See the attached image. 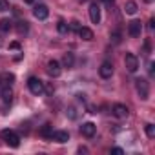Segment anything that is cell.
Here are the masks:
<instances>
[{"instance_id": "1f68e13d", "label": "cell", "mask_w": 155, "mask_h": 155, "mask_svg": "<svg viewBox=\"0 0 155 155\" xmlns=\"http://www.w3.org/2000/svg\"><path fill=\"white\" fill-rule=\"evenodd\" d=\"M24 2H26V4H33V2H35V0H24Z\"/></svg>"}, {"instance_id": "ba28073f", "label": "cell", "mask_w": 155, "mask_h": 155, "mask_svg": "<svg viewBox=\"0 0 155 155\" xmlns=\"http://www.w3.org/2000/svg\"><path fill=\"white\" fill-rule=\"evenodd\" d=\"M99 75L102 77V79H110V77L113 75V64L111 62H102L101 64V68H99Z\"/></svg>"}, {"instance_id": "7402d4cb", "label": "cell", "mask_w": 155, "mask_h": 155, "mask_svg": "<svg viewBox=\"0 0 155 155\" xmlns=\"http://www.w3.org/2000/svg\"><path fill=\"white\" fill-rule=\"evenodd\" d=\"M144 130H146V135H148L150 139H153V137H155V126H153V124H146V126H144Z\"/></svg>"}, {"instance_id": "cb8c5ba5", "label": "cell", "mask_w": 155, "mask_h": 155, "mask_svg": "<svg viewBox=\"0 0 155 155\" xmlns=\"http://www.w3.org/2000/svg\"><path fill=\"white\" fill-rule=\"evenodd\" d=\"M9 9V2L8 0H0V11H8Z\"/></svg>"}, {"instance_id": "52a82bcc", "label": "cell", "mask_w": 155, "mask_h": 155, "mask_svg": "<svg viewBox=\"0 0 155 155\" xmlns=\"http://www.w3.org/2000/svg\"><path fill=\"white\" fill-rule=\"evenodd\" d=\"M33 15H35V18H38V20H46V18L49 17V9H48V6H44V4H38V6H35Z\"/></svg>"}, {"instance_id": "4316f807", "label": "cell", "mask_w": 155, "mask_h": 155, "mask_svg": "<svg viewBox=\"0 0 155 155\" xmlns=\"http://www.w3.org/2000/svg\"><path fill=\"white\" fill-rule=\"evenodd\" d=\"M68 115H69V119H75V117H77V113H75V108H69V110H68Z\"/></svg>"}, {"instance_id": "7c38bea8", "label": "cell", "mask_w": 155, "mask_h": 155, "mask_svg": "<svg viewBox=\"0 0 155 155\" xmlns=\"http://www.w3.org/2000/svg\"><path fill=\"white\" fill-rule=\"evenodd\" d=\"M128 108L124 106V104H113V115L115 117H119V119H126L128 117Z\"/></svg>"}, {"instance_id": "277c9868", "label": "cell", "mask_w": 155, "mask_h": 155, "mask_svg": "<svg viewBox=\"0 0 155 155\" xmlns=\"http://www.w3.org/2000/svg\"><path fill=\"white\" fill-rule=\"evenodd\" d=\"M124 64H126L128 71H131V73H135V71L139 69V58H137L133 53H126V57H124Z\"/></svg>"}, {"instance_id": "e0dca14e", "label": "cell", "mask_w": 155, "mask_h": 155, "mask_svg": "<svg viewBox=\"0 0 155 155\" xmlns=\"http://www.w3.org/2000/svg\"><path fill=\"white\" fill-rule=\"evenodd\" d=\"M40 135H42L44 139H51V135H53V126H51V124H44V126L40 128Z\"/></svg>"}, {"instance_id": "f1b7e54d", "label": "cell", "mask_w": 155, "mask_h": 155, "mask_svg": "<svg viewBox=\"0 0 155 155\" xmlns=\"http://www.w3.org/2000/svg\"><path fill=\"white\" fill-rule=\"evenodd\" d=\"M111 153H119V155H120V153H124V151H122L120 148H111Z\"/></svg>"}, {"instance_id": "ffe728a7", "label": "cell", "mask_w": 155, "mask_h": 155, "mask_svg": "<svg viewBox=\"0 0 155 155\" xmlns=\"http://www.w3.org/2000/svg\"><path fill=\"white\" fill-rule=\"evenodd\" d=\"M57 29H58V33H60V35H68V33H69V26H68L64 20H58Z\"/></svg>"}, {"instance_id": "484cf974", "label": "cell", "mask_w": 155, "mask_h": 155, "mask_svg": "<svg viewBox=\"0 0 155 155\" xmlns=\"http://www.w3.org/2000/svg\"><path fill=\"white\" fill-rule=\"evenodd\" d=\"M79 28H81V22L79 20H73L71 26H69V29H75V31H79Z\"/></svg>"}, {"instance_id": "603a6c76", "label": "cell", "mask_w": 155, "mask_h": 155, "mask_svg": "<svg viewBox=\"0 0 155 155\" xmlns=\"http://www.w3.org/2000/svg\"><path fill=\"white\" fill-rule=\"evenodd\" d=\"M110 38H111V40H113L115 44H119V42H120V33H119V31H113Z\"/></svg>"}, {"instance_id": "d4e9b609", "label": "cell", "mask_w": 155, "mask_h": 155, "mask_svg": "<svg viewBox=\"0 0 155 155\" xmlns=\"http://www.w3.org/2000/svg\"><path fill=\"white\" fill-rule=\"evenodd\" d=\"M150 49H151V42L146 38L144 40V55H150Z\"/></svg>"}, {"instance_id": "5b68a950", "label": "cell", "mask_w": 155, "mask_h": 155, "mask_svg": "<svg viewBox=\"0 0 155 155\" xmlns=\"http://www.w3.org/2000/svg\"><path fill=\"white\" fill-rule=\"evenodd\" d=\"M140 31H142V22L140 20H131L128 24V35L130 37L137 38V37H140Z\"/></svg>"}, {"instance_id": "9c48e42d", "label": "cell", "mask_w": 155, "mask_h": 155, "mask_svg": "<svg viewBox=\"0 0 155 155\" xmlns=\"http://www.w3.org/2000/svg\"><path fill=\"white\" fill-rule=\"evenodd\" d=\"M90 18H91L93 24H99L101 22V8H99L97 2H91L90 4Z\"/></svg>"}, {"instance_id": "d6a6232c", "label": "cell", "mask_w": 155, "mask_h": 155, "mask_svg": "<svg viewBox=\"0 0 155 155\" xmlns=\"http://www.w3.org/2000/svg\"><path fill=\"white\" fill-rule=\"evenodd\" d=\"M146 2H148V4H151V2H153V0H146Z\"/></svg>"}, {"instance_id": "4fadbf2b", "label": "cell", "mask_w": 155, "mask_h": 155, "mask_svg": "<svg viewBox=\"0 0 155 155\" xmlns=\"http://www.w3.org/2000/svg\"><path fill=\"white\" fill-rule=\"evenodd\" d=\"M77 33H79V37H81L82 40H88V42L95 38V35H93V31H91L90 28H84V26H81V28H79V31H77Z\"/></svg>"}, {"instance_id": "4dcf8cb0", "label": "cell", "mask_w": 155, "mask_h": 155, "mask_svg": "<svg viewBox=\"0 0 155 155\" xmlns=\"http://www.w3.org/2000/svg\"><path fill=\"white\" fill-rule=\"evenodd\" d=\"M153 24H155V22H153V18H151V20L148 22V28H150V29H153Z\"/></svg>"}, {"instance_id": "3957f363", "label": "cell", "mask_w": 155, "mask_h": 155, "mask_svg": "<svg viewBox=\"0 0 155 155\" xmlns=\"http://www.w3.org/2000/svg\"><path fill=\"white\" fill-rule=\"evenodd\" d=\"M28 88L33 95H42L44 93V82L40 79H37V77H29L28 79Z\"/></svg>"}, {"instance_id": "836d02e7", "label": "cell", "mask_w": 155, "mask_h": 155, "mask_svg": "<svg viewBox=\"0 0 155 155\" xmlns=\"http://www.w3.org/2000/svg\"><path fill=\"white\" fill-rule=\"evenodd\" d=\"M81 2H86V0H81Z\"/></svg>"}, {"instance_id": "83f0119b", "label": "cell", "mask_w": 155, "mask_h": 155, "mask_svg": "<svg viewBox=\"0 0 155 155\" xmlns=\"http://www.w3.org/2000/svg\"><path fill=\"white\" fill-rule=\"evenodd\" d=\"M9 48H11V49H20V44H18V42H11Z\"/></svg>"}, {"instance_id": "7a4b0ae2", "label": "cell", "mask_w": 155, "mask_h": 155, "mask_svg": "<svg viewBox=\"0 0 155 155\" xmlns=\"http://www.w3.org/2000/svg\"><path fill=\"white\" fill-rule=\"evenodd\" d=\"M135 90H137V93L142 101H146L150 97V82L146 79H137L135 81Z\"/></svg>"}, {"instance_id": "8992f818", "label": "cell", "mask_w": 155, "mask_h": 155, "mask_svg": "<svg viewBox=\"0 0 155 155\" xmlns=\"http://www.w3.org/2000/svg\"><path fill=\"white\" fill-rule=\"evenodd\" d=\"M48 73H49V77H53V79L60 77V73H62L60 62H58V60H49V62H48Z\"/></svg>"}, {"instance_id": "5bb4252c", "label": "cell", "mask_w": 155, "mask_h": 155, "mask_svg": "<svg viewBox=\"0 0 155 155\" xmlns=\"http://www.w3.org/2000/svg\"><path fill=\"white\" fill-rule=\"evenodd\" d=\"M51 139H55L57 142H68V140H69V133H68V131H62V130H58V131H53Z\"/></svg>"}, {"instance_id": "ac0fdd59", "label": "cell", "mask_w": 155, "mask_h": 155, "mask_svg": "<svg viewBox=\"0 0 155 155\" xmlns=\"http://www.w3.org/2000/svg\"><path fill=\"white\" fill-rule=\"evenodd\" d=\"M17 31H18L20 35H26V33L29 31V26H28V22H26V20H18V22H17Z\"/></svg>"}, {"instance_id": "30bf717a", "label": "cell", "mask_w": 155, "mask_h": 155, "mask_svg": "<svg viewBox=\"0 0 155 155\" xmlns=\"http://www.w3.org/2000/svg\"><path fill=\"white\" fill-rule=\"evenodd\" d=\"M95 131H97V126H95L93 122H84V124L81 126V133H82L84 137H88V139H91V137L95 135Z\"/></svg>"}, {"instance_id": "9a60e30c", "label": "cell", "mask_w": 155, "mask_h": 155, "mask_svg": "<svg viewBox=\"0 0 155 155\" xmlns=\"http://www.w3.org/2000/svg\"><path fill=\"white\" fill-rule=\"evenodd\" d=\"M137 4L133 2V0H128V2L124 4V11H126V15H135L137 13Z\"/></svg>"}, {"instance_id": "d6986e66", "label": "cell", "mask_w": 155, "mask_h": 155, "mask_svg": "<svg viewBox=\"0 0 155 155\" xmlns=\"http://www.w3.org/2000/svg\"><path fill=\"white\" fill-rule=\"evenodd\" d=\"M62 62H64V66L66 68H73V64H75V57H73V53H66L64 55V58H62Z\"/></svg>"}, {"instance_id": "2e32d148", "label": "cell", "mask_w": 155, "mask_h": 155, "mask_svg": "<svg viewBox=\"0 0 155 155\" xmlns=\"http://www.w3.org/2000/svg\"><path fill=\"white\" fill-rule=\"evenodd\" d=\"M2 101H4L6 104H11V101H13V91H11V86H9V88H2Z\"/></svg>"}, {"instance_id": "f546056e", "label": "cell", "mask_w": 155, "mask_h": 155, "mask_svg": "<svg viewBox=\"0 0 155 155\" xmlns=\"http://www.w3.org/2000/svg\"><path fill=\"white\" fill-rule=\"evenodd\" d=\"M102 2H104L106 6H113V4H115V0H102Z\"/></svg>"}, {"instance_id": "8fae6325", "label": "cell", "mask_w": 155, "mask_h": 155, "mask_svg": "<svg viewBox=\"0 0 155 155\" xmlns=\"http://www.w3.org/2000/svg\"><path fill=\"white\" fill-rule=\"evenodd\" d=\"M15 82V75L13 73H2L0 75V86L2 88H9Z\"/></svg>"}, {"instance_id": "44dd1931", "label": "cell", "mask_w": 155, "mask_h": 155, "mask_svg": "<svg viewBox=\"0 0 155 155\" xmlns=\"http://www.w3.org/2000/svg\"><path fill=\"white\" fill-rule=\"evenodd\" d=\"M9 29H11V20L9 18H2V20H0V31L8 33Z\"/></svg>"}, {"instance_id": "6da1fadb", "label": "cell", "mask_w": 155, "mask_h": 155, "mask_svg": "<svg viewBox=\"0 0 155 155\" xmlns=\"http://www.w3.org/2000/svg\"><path fill=\"white\" fill-rule=\"evenodd\" d=\"M0 137L4 139V142L11 148H18L20 146V137L13 131V130H2L0 131Z\"/></svg>"}]
</instances>
